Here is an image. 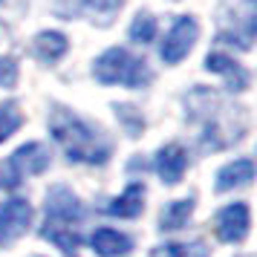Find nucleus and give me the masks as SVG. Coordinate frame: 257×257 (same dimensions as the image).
Segmentation results:
<instances>
[{"label":"nucleus","instance_id":"14","mask_svg":"<svg viewBox=\"0 0 257 257\" xmlns=\"http://www.w3.org/2000/svg\"><path fill=\"white\" fill-rule=\"evenodd\" d=\"M67 47H70V41L61 35V32H41V35L35 38V55L41 61H58L64 52H67Z\"/></svg>","mask_w":257,"mask_h":257},{"label":"nucleus","instance_id":"18","mask_svg":"<svg viewBox=\"0 0 257 257\" xmlns=\"http://www.w3.org/2000/svg\"><path fill=\"white\" fill-rule=\"evenodd\" d=\"M21 110L15 104H3L0 107V142H6L9 136H12L15 130L21 127Z\"/></svg>","mask_w":257,"mask_h":257},{"label":"nucleus","instance_id":"8","mask_svg":"<svg viewBox=\"0 0 257 257\" xmlns=\"http://www.w3.org/2000/svg\"><path fill=\"white\" fill-rule=\"evenodd\" d=\"M205 70L225 75V81H228V90H231V93H243L245 87H248V72H245L240 64H234L228 55L211 52L208 58H205Z\"/></svg>","mask_w":257,"mask_h":257},{"label":"nucleus","instance_id":"17","mask_svg":"<svg viewBox=\"0 0 257 257\" xmlns=\"http://www.w3.org/2000/svg\"><path fill=\"white\" fill-rule=\"evenodd\" d=\"M191 208H194L191 199H179L174 205H168L165 214H162V225L165 228H182L188 222V217H191Z\"/></svg>","mask_w":257,"mask_h":257},{"label":"nucleus","instance_id":"5","mask_svg":"<svg viewBox=\"0 0 257 257\" xmlns=\"http://www.w3.org/2000/svg\"><path fill=\"white\" fill-rule=\"evenodd\" d=\"M217 234L225 243H240L248 234V205L245 202H237V205H228L217 214Z\"/></svg>","mask_w":257,"mask_h":257},{"label":"nucleus","instance_id":"12","mask_svg":"<svg viewBox=\"0 0 257 257\" xmlns=\"http://www.w3.org/2000/svg\"><path fill=\"white\" fill-rule=\"evenodd\" d=\"M142 205H145V185L130 182V185L124 188V194L110 202V214L130 220V217H139V214H142Z\"/></svg>","mask_w":257,"mask_h":257},{"label":"nucleus","instance_id":"9","mask_svg":"<svg viewBox=\"0 0 257 257\" xmlns=\"http://www.w3.org/2000/svg\"><path fill=\"white\" fill-rule=\"evenodd\" d=\"M47 211H49V217H52L55 222L70 225L72 220L81 217V202L72 197V191H67V188H55V191L47 197Z\"/></svg>","mask_w":257,"mask_h":257},{"label":"nucleus","instance_id":"13","mask_svg":"<svg viewBox=\"0 0 257 257\" xmlns=\"http://www.w3.org/2000/svg\"><path fill=\"white\" fill-rule=\"evenodd\" d=\"M90 243H93V248L101 257H116V254L130 251V237L121 231H113V228H98L90 237Z\"/></svg>","mask_w":257,"mask_h":257},{"label":"nucleus","instance_id":"1","mask_svg":"<svg viewBox=\"0 0 257 257\" xmlns=\"http://www.w3.org/2000/svg\"><path fill=\"white\" fill-rule=\"evenodd\" d=\"M49 130L58 139V145L67 151L70 159L75 162H93L101 165L110 156V145H107L90 124H84L78 116H72L70 110L58 107L52 118H49Z\"/></svg>","mask_w":257,"mask_h":257},{"label":"nucleus","instance_id":"11","mask_svg":"<svg viewBox=\"0 0 257 257\" xmlns=\"http://www.w3.org/2000/svg\"><path fill=\"white\" fill-rule=\"evenodd\" d=\"M251 179H254V165H251V159H237V162L225 165L220 174H217V191L248 185Z\"/></svg>","mask_w":257,"mask_h":257},{"label":"nucleus","instance_id":"16","mask_svg":"<svg viewBox=\"0 0 257 257\" xmlns=\"http://www.w3.org/2000/svg\"><path fill=\"white\" fill-rule=\"evenodd\" d=\"M130 38H133L136 44H151L153 38H156V21H153L151 12H139L133 18V24H130Z\"/></svg>","mask_w":257,"mask_h":257},{"label":"nucleus","instance_id":"3","mask_svg":"<svg viewBox=\"0 0 257 257\" xmlns=\"http://www.w3.org/2000/svg\"><path fill=\"white\" fill-rule=\"evenodd\" d=\"M220 38L240 49H251L254 41V0H220Z\"/></svg>","mask_w":257,"mask_h":257},{"label":"nucleus","instance_id":"2","mask_svg":"<svg viewBox=\"0 0 257 257\" xmlns=\"http://www.w3.org/2000/svg\"><path fill=\"white\" fill-rule=\"evenodd\" d=\"M95 78L101 84H127V87H145L151 81V70L148 64L136 55H130L127 49L113 47L101 52L98 61H95Z\"/></svg>","mask_w":257,"mask_h":257},{"label":"nucleus","instance_id":"7","mask_svg":"<svg viewBox=\"0 0 257 257\" xmlns=\"http://www.w3.org/2000/svg\"><path fill=\"white\" fill-rule=\"evenodd\" d=\"M185 168H188V153L179 145H165L162 151L156 153V171L168 185H176L185 174Z\"/></svg>","mask_w":257,"mask_h":257},{"label":"nucleus","instance_id":"6","mask_svg":"<svg viewBox=\"0 0 257 257\" xmlns=\"http://www.w3.org/2000/svg\"><path fill=\"white\" fill-rule=\"evenodd\" d=\"M9 168H12L18 176L21 174H41V171L49 168V151L41 142H29V145H24V148L12 156Z\"/></svg>","mask_w":257,"mask_h":257},{"label":"nucleus","instance_id":"10","mask_svg":"<svg viewBox=\"0 0 257 257\" xmlns=\"http://www.w3.org/2000/svg\"><path fill=\"white\" fill-rule=\"evenodd\" d=\"M32 220V211H29V202L24 199H12V202H3L0 205V234H21Z\"/></svg>","mask_w":257,"mask_h":257},{"label":"nucleus","instance_id":"19","mask_svg":"<svg viewBox=\"0 0 257 257\" xmlns=\"http://www.w3.org/2000/svg\"><path fill=\"white\" fill-rule=\"evenodd\" d=\"M18 81V64L12 58H0V87H15Z\"/></svg>","mask_w":257,"mask_h":257},{"label":"nucleus","instance_id":"20","mask_svg":"<svg viewBox=\"0 0 257 257\" xmlns=\"http://www.w3.org/2000/svg\"><path fill=\"white\" fill-rule=\"evenodd\" d=\"M116 113H118V118H121V121H124V124L130 127V136H136V133L142 130V118L133 113V107L121 104V107H116Z\"/></svg>","mask_w":257,"mask_h":257},{"label":"nucleus","instance_id":"21","mask_svg":"<svg viewBox=\"0 0 257 257\" xmlns=\"http://www.w3.org/2000/svg\"><path fill=\"white\" fill-rule=\"evenodd\" d=\"M0 243H3V234H0Z\"/></svg>","mask_w":257,"mask_h":257},{"label":"nucleus","instance_id":"15","mask_svg":"<svg viewBox=\"0 0 257 257\" xmlns=\"http://www.w3.org/2000/svg\"><path fill=\"white\" fill-rule=\"evenodd\" d=\"M44 237L52 240L55 245H61L64 251H75V248H78V234L70 231V225H64V222L49 220L47 225H44Z\"/></svg>","mask_w":257,"mask_h":257},{"label":"nucleus","instance_id":"4","mask_svg":"<svg viewBox=\"0 0 257 257\" xmlns=\"http://www.w3.org/2000/svg\"><path fill=\"white\" fill-rule=\"evenodd\" d=\"M197 35H199V26H197L194 18H188V15L176 18V24L171 26V32L165 35L162 49H159L162 61L165 64H179V61L191 52V47L197 44Z\"/></svg>","mask_w":257,"mask_h":257}]
</instances>
